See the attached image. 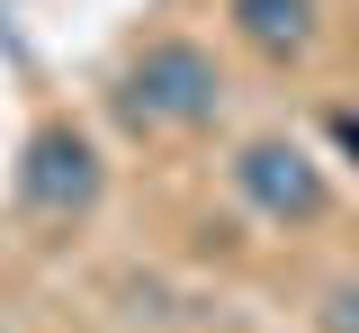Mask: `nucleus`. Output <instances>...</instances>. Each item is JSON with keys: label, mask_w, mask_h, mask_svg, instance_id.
<instances>
[{"label": "nucleus", "mask_w": 359, "mask_h": 333, "mask_svg": "<svg viewBox=\"0 0 359 333\" xmlns=\"http://www.w3.org/2000/svg\"><path fill=\"white\" fill-rule=\"evenodd\" d=\"M99 190H108V171H99V144H90L81 126L54 117V126L27 136V153H18V207H27V216L72 226V216L99 207Z\"/></svg>", "instance_id": "obj_2"}, {"label": "nucleus", "mask_w": 359, "mask_h": 333, "mask_svg": "<svg viewBox=\"0 0 359 333\" xmlns=\"http://www.w3.org/2000/svg\"><path fill=\"white\" fill-rule=\"evenodd\" d=\"M216 108H224V72H216V54L198 46V37H153L117 72V117H126L135 136H189Z\"/></svg>", "instance_id": "obj_1"}, {"label": "nucleus", "mask_w": 359, "mask_h": 333, "mask_svg": "<svg viewBox=\"0 0 359 333\" xmlns=\"http://www.w3.org/2000/svg\"><path fill=\"white\" fill-rule=\"evenodd\" d=\"M332 144H351V153H359V108H332Z\"/></svg>", "instance_id": "obj_6"}, {"label": "nucleus", "mask_w": 359, "mask_h": 333, "mask_svg": "<svg viewBox=\"0 0 359 333\" xmlns=\"http://www.w3.org/2000/svg\"><path fill=\"white\" fill-rule=\"evenodd\" d=\"M233 37L269 63H297L314 46V0H233Z\"/></svg>", "instance_id": "obj_4"}, {"label": "nucleus", "mask_w": 359, "mask_h": 333, "mask_svg": "<svg viewBox=\"0 0 359 333\" xmlns=\"http://www.w3.org/2000/svg\"><path fill=\"white\" fill-rule=\"evenodd\" d=\"M323 333H359V288H332L323 297Z\"/></svg>", "instance_id": "obj_5"}, {"label": "nucleus", "mask_w": 359, "mask_h": 333, "mask_svg": "<svg viewBox=\"0 0 359 333\" xmlns=\"http://www.w3.org/2000/svg\"><path fill=\"white\" fill-rule=\"evenodd\" d=\"M233 190H243V207L269 216V226H314V216L332 207V181H323V162H314L297 136H252L233 153Z\"/></svg>", "instance_id": "obj_3"}]
</instances>
